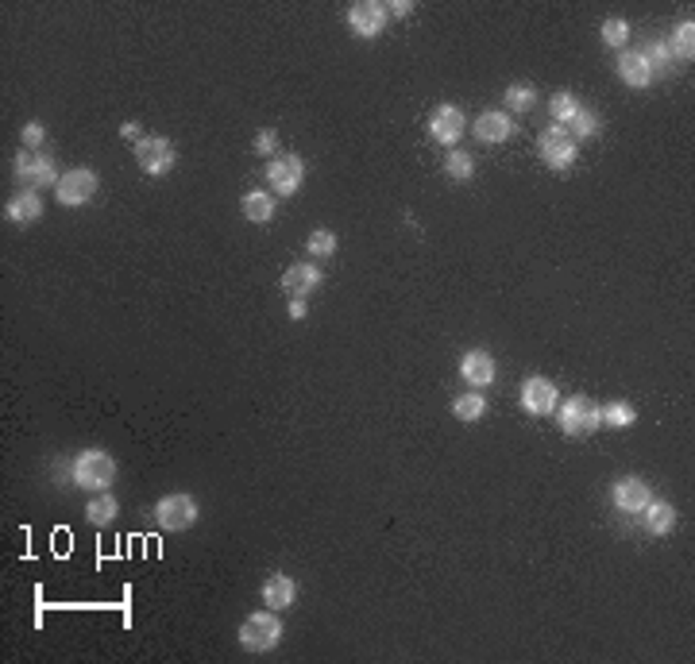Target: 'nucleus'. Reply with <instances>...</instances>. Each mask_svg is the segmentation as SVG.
I'll use <instances>...</instances> for the list:
<instances>
[{
  "label": "nucleus",
  "instance_id": "nucleus-1",
  "mask_svg": "<svg viewBox=\"0 0 695 664\" xmlns=\"http://www.w3.org/2000/svg\"><path fill=\"white\" fill-rule=\"evenodd\" d=\"M70 475H74V487H82L89 494L109 491L112 479H116V460L109 452H101V448H85L82 456H74Z\"/></svg>",
  "mask_w": 695,
  "mask_h": 664
},
{
  "label": "nucleus",
  "instance_id": "nucleus-2",
  "mask_svg": "<svg viewBox=\"0 0 695 664\" xmlns=\"http://www.w3.org/2000/svg\"><path fill=\"white\" fill-rule=\"evenodd\" d=\"M282 642V618L278 610H255L240 622V645L248 649V653H267V649H275Z\"/></svg>",
  "mask_w": 695,
  "mask_h": 664
},
{
  "label": "nucleus",
  "instance_id": "nucleus-3",
  "mask_svg": "<svg viewBox=\"0 0 695 664\" xmlns=\"http://www.w3.org/2000/svg\"><path fill=\"white\" fill-rule=\"evenodd\" d=\"M557 425H560V433H564V437H591V433H595V429L603 425V421H599V406H595V398H587V394H572V398L560 406Z\"/></svg>",
  "mask_w": 695,
  "mask_h": 664
},
{
  "label": "nucleus",
  "instance_id": "nucleus-4",
  "mask_svg": "<svg viewBox=\"0 0 695 664\" xmlns=\"http://www.w3.org/2000/svg\"><path fill=\"white\" fill-rule=\"evenodd\" d=\"M154 522H159L166 533H182L198 522V499L186 491H174V494H163L159 506H154Z\"/></svg>",
  "mask_w": 695,
  "mask_h": 664
},
{
  "label": "nucleus",
  "instance_id": "nucleus-5",
  "mask_svg": "<svg viewBox=\"0 0 695 664\" xmlns=\"http://www.w3.org/2000/svg\"><path fill=\"white\" fill-rule=\"evenodd\" d=\"M537 155L545 159V166H552V171H568V166L576 163V155H579V143L568 136V128L552 124L537 136Z\"/></svg>",
  "mask_w": 695,
  "mask_h": 664
},
{
  "label": "nucleus",
  "instance_id": "nucleus-6",
  "mask_svg": "<svg viewBox=\"0 0 695 664\" xmlns=\"http://www.w3.org/2000/svg\"><path fill=\"white\" fill-rule=\"evenodd\" d=\"M12 174H16V181H23L28 190H31V186H58V178H62L50 155H43V151H28V147L16 155V163H12Z\"/></svg>",
  "mask_w": 695,
  "mask_h": 664
},
{
  "label": "nucleus",
  "instance_id": "nucleus-7",
  "mask_svg": "<svg viewBox=\"0 0 695 664\" xmlns=\"http://www.w3.org/2000/svg\"><path fill=\"white\" fill-rule=\"evenodd\" d=\"M132 151H136L139 171L154 174V178H163L174 166V159H178L174 147H171V139H163V136H144L139 143H132Z\"/></svg>",
  "mask_w": 695,
  "mask_h": 664
},
{
  "label": "nucleus",
  "instance_id": "nucleus-8",
  "mask_svg": "<svg viewBox=\"0 0 695 664\" xmlns=\"http://www.w3.org/2000/svg\"><path fill=\"white\" fill-rule=\"evenodd\" d=\"M97 186H101V181H97V174L89 171V166H74L70 174H62V178H58L55 193H58V201H62V205H70V209H74V205L93 201V198H97Z\"/></svg>",
  "mask_w": 695,
  "mask_h": 664
},
{
  "label": "nucleus",
  "instance_id": "nucleus-9",
  "mask_svg": "<svg viewBox=\"0 0 695 664\" xmlns=\"http://www.w3.org/2000/svg\"><path fill=\"white\" fill-rule=\"evenodd\" d=\"M302 178H305V163L298 159V155H278V159L267 163V181H270V190H275L278 198L298 193Z\"/></svg>",
  "mask_w": 695,
  "mask_h": 664
},
{
  "label": "nucleus",
  "instance_id": "nucleus-10",
  "mask_svg": "<svg viewBox=\"0 0 695 664\" xmlns=\"http://www.w3.org/2000/svg\"><path fill=\"white\" fill-rule=\"evenodd\" d=\"M522 410L525 413H533V418H545V413L557 410V398H560V390L552 379H545V375H533V379H525L522 383Z\"/></svg>",
  "mask_w": 695,
  "mask_h": 664
},
{
  "label": "nucleus",
  "instance_id": "nucleus-11",
  "mask_svg": "<svg viewBox=\"0 0 695 664\" xmlns=\"http://www.w3.org/2000/svg\"><path fill=\"white\" fill-rule=\"evenodd\" d=\"M348 28L359 39H375L386 28V4H379V0H356L352 12H348Z\"/></svg>",
  "mask_w": 695,
  "mask_h": 664
},
{
  "label": "nucleus",
  "instance_id": "nucleus-12",
  "mask_svg": "<svg viewBox=\"0 0 695 664\" xmlns=\"http://www.w3.org/2000/svg\"><path fill=\"white\" fill-rule=\"evenodd\" d=\"M463 132H468V120H463V112L456 105H441L429 116V136L436 143H444V147H456Z\"/></svg>",
  "mask_w": 695,
  "mask_h": 664
},
{
  "label": "nucleus",
  "instance_id": "nucleus-13",
  "mask_svg": "<svg viewBox=\"0 0 695 664\" xmlns=\"http://www.w3.org/2000/svg\"><path fill=\"white\" fill-rule=\"evenodd\" d=\"M611 499H614V506L622 514H641V510H646V502L653 499V491H649V483L641 475H626V479H618V483L611 487Z\"/></svg>",
  "mask_w": 695,
  "mask_h": 664
},
{
  "label": "nucleus",
  "instance_id": "nucleus-14",
  "mask_svg": "<svg viewBox=\"0 0 695 664\" xmlns=\"http://www.w3.org/2000/svg\"><path fill=\"white\" fill-rule=\"evenodd\" d=\"M471 132H475V139H479V143H502V139H510L514 120L506 112H498V109H487V112L475 116Z\"/></svg>",
  "mask_w": 695,
  "mask_h": 664
},
{
  "label": "nucleus",
  "instance_id": "nucleus-15",
  "mask_svg": "<svg viewBox=\"0 0 695 664\" xmlns=\"http://www.w3.org/2000/svg\"><path fill=\"white\" fill-rule=\"evenodd\" d=\"M321 286V270L313 263H294L286 267V275H282V290L290 297H309Z\"/></svg>",
  "mask_w": 695,
  "mask_h": 664
},
{
  "label": "nucleus",
  "instance_id": "nucleus-16",
  "mask_svg": "<svg viewBox=\"0 0 695 664\" xmlns=\"http://www.w3.org/2000/svg\"><path fill=\"white\" fill-rule=\"evenodd\" d=\"M294 598H298V583L290 576H282V571H275V576L263 583V606L267 610H290Z\"/></svg>",
  "mask_w": 695,
  "mask_h": 664
},
{
  "label": "nucleus",
  "instance_id": "nucleus-17",
  "mask_svg": "<svg viewBox=\"0 0 695 664\" xmlns=\"http://www.w3.org/2000/svg\"><path fill=\"white\" fill-rule=\"evenodd\" d=\"M460 375L471 386H491L495 383V359H491V351H468V356L460 359Z\"/></svg>",
  "mask_w": 695,
  "mask_h": 664
},
{
  "label": "nucleus",
  "instance_id": "nucleus-18",
  "mask_svg": "<svg viewBox=\"0 0 695 664\" xmlns=\"http://www.w3.org/2000/svg\"><path fill=\"white\" fill-rule=\"evenodd\" d=\"M4 217L12 220V225H31V220L43 217V198H39L35 190H23V193H16V198L8 201Z\"/></svg>",
  "mask_w": 695,
  "mask_h": 664
},
{
  "label": "nucleus",
  "instance_id": "nucleus-19",
  "mask_svg": "<svg viewBox=\"0 0 695 664\" xmlns=\"http://www.w3.org/2000/svg\"><path fill=\"white\" fill-rule=\"evenodd\" d=\"M641 514H646V518H641V526H646V533H653V537H664V533L676 526V506L673 502H661V499L653 502L649 499Z\"/></svg>",
  "mask_w": 695,
  "mask_h": 664
},
{
  "label": "nucleus",
  "instance_id": "nucleus-20",
  "mask_svg": "<svg viewBox=\"0 0 695 664\" xmlns=\"http://www.w3.org/2000/svg\"><path fill=\"white\" fill-rule=\"evenodd\" d=\"M618 77H622L629 89H649L653 85V70H649V62L641 58V50H638V55H622V58H618Z\"/></svg>",
  "mask_w": 695,
  "mask_h": 664
},
{
  "label": "nucleus",
  "instance_id": "nucleus-21",
  "mask_svg": "<svg viewBox=\"0 0 695 664\" xmlns=\"http://www.w3.org/2000/svg\"><path fill=\"white\" fill-rule=\"evenodd\" d=\"M240 213L251 220V225H267L270 217H275V198L263 190H251V193H243L240 198Z\"/></svg>",
  "mask_w": 695,
  "mask_h": 664
},
{
  "label": "nucleus",
  "instance_id": "nucleus-22",
  "mask_svg": "<svg viewBox=\"0 0 695 664\" xmlns=\"http://www.w3.org/2000/svg\"><path fill=\"white\" fill-rule=\"evenodd\" d=\"M116 514H120V502H116L109 491H97L93 499H89V506H85V522L89 526H109Z\"/></svg>",
  "mask_w": 695,
  "mask_h": 664
},
{
  "label": "nucleus",
  "instance_id": "nucleus-23",
  "mask_svg": "<svg viewBox=\"0 0 695 664\" xmlns=\"http://www.w3.org/2000/svg\"><path fill=\"white\" fill-rule=\"evenodd\" d=\"M599 421L607 425V429H629L638 421V410L629 406V402H607V406H599Z\"/></svg>",
  "mask_w": 695,
  "mask_h": 664
},
{
  "label": "nucleus",
  "instance_id": "nucleus-24",
  "mask_svg": "<svg viewBox=\"0 0 695 664\" xmlns=\"http://www.w3.org/2000/svg\"><path fill=\"white\" fill-rule=\"evenodd\" d=\"M668 55L673 58H695V23L691 20H680L676 23V31H673V39H668Z\"/></svg>",
  "mask_w": 695,
  "mask_h": 664
},
{
  "label": "nucleus",
  "instance_id": "nucleus-25",
  "mask_svg": "<svg viewBox=\"0 0 695 664\" xmlns=\"http://www.w3.org/2000/svg\"><path fill=\"white\" fill-rule=\"evenodd\" d=\"M453 413H456V421H463V425H475L487 413V398L483 394H456V402H453Z\"/></svg>",
  "mask_w": 695,
  "mask_h": 664
},
{
  "label": "nucleus",
  "instance_id": "nucleus-26",
  "mask_svg": "<svg viewBox=\"0 0 695 664\" xmlns=\"http://www.w3.org/2000/svg\"><path fill=\"white\" fill-rule=\"evenodd\" d=\"M444 174L453 178V181H471V174H475V159L468 151H460V147H453L444 155Z\"/></svg>",
  "mask_w": 695,
  "mask_h": 664
},
{
  "label": "nucleus",
  "instance_id": "nucleus-27",
  "mask_svg": "<svg viewBox=\"0 0 695 664\" xmlns=\"http://www.w3.org/2000/svg\"><path fill=\"white\" fill-rule=\"evenodd\" d=\"M599 128H603V120H599V116L595 112H591V109H584V105H579V112L572 116V124H568V136L579 143V139H587V136H595L599 132Z\"/></svg>",
  "mask_w": 695,
  "mask_h": 664
},
{
  "label": "nucleus",
  "instance_id": "nucleus-28",
  "mask_svg": "<svg viewBox=\"0 0 695 664\" xmlns=\"http://www.w3.org/2000/svg\"><path fill=\"white\" fill-rule=\"evenodd\" d=\"M549 112H552V120H557L560 128H568L572 124V116L579 112V101L572 97V93H557L549 101Z\"/></svg>",
  "mask_w": 695,
  "mask_h": 664
},
{
  "label": "nucleus",
  "instance_id": "nucleus-29",
  "mask_svg": "<svg viewBox=\"0 0 695 664\" xmlns=\"http://www.w3.org/2000/svg\"><path fill=\"white\" fill-rule=\"evenodd\" d=\"M537 101V89L533 85H510L506 89V109L510 112H530Z\"/></svg>",
  "mask_w": 695,
  "mask_h": 664
},
{
  "label": "nucleus",
  "instance_id": "nucleus-30",
  "mask_svg": "<svg viewBox=\"0 0 695 664\" xmlns=\"http://www.w3.org/2000/svg\"><path fill=\"white\" fill-rule=\"evenodd\" d=\"M599 35H603V43H607V47H626L629 23H626V20H607V23L599 28Z\"/></svg>",
  "mask_w": 695,
  "mask_h": 664
},
{
  "label": "nucleus",
  "instance_id": "nucleus-31",
  "mask_svg": "<svg viewBox=\"0 0 695 664\" xmlns=\"http://www.w3.org/2000/svg\"><path fill=\"white\" fill-rule=\"evenodd\" d=\"M305 247H309V255H332V252H337V236H332L329 228H317Z\"/></svg>",
  "mask_w": 695,
  "mask_h": 664
},
{
  "label": "nucleus",
  "instance_id": "nucleus-32",
  "mask_svg": "<svg viewBox=\"0 0 695 664\" xmlns=\"http://www.w3.org/2000/svg\"><path fill=\"white\" fill-rule=\"evenodd\" d=\"M641 58L649 62V70H656V66H664V62L673 58V55H668V47H664V43H649L646 50H641Z\"/></svg>",
  "mask_w": 695,
  "mask_h": 664
},
{
  "label": "nucleus",
  "instance_id": "nucleus-33",
  "mask_svg": "<svg viewBox=\"0 0 695 664\" xmlns=\"http://www.w3.org/2000/svg\"><path fill=\"white\" fill-rule=\"evenodd\" d=\"M275 147H278V132L275 128H263V132L255 136V155H275Z\"/></svg>",
  "mask_w": 695,
  "mask_h": 664
},
{
  "label": "nucleus",
  "instance_id": "nucleus-34",
  "mask_svg": "<svg viewBox=\"0 0 695 664\" xmlns=\"http://www.w3.org/2000/svg\"><path fill=\"white\" fill-rule=\"evenodd\" d=\"M23 147H28V151H39V143H43L47 139V132H43V124H23Z\"/></svg>",
  "mask_w": 695,
  "mask_h": 664
},
{
  "label": "nucleus",
  "instance_id": "nucleus-35",
  "mask_svg": "<svg viewBox=\"0 0 695 664\" xmlns=\"http://www.w3.org/2000/svg\"><path fill=\"white\" fill-rule=\"evenodd\" d=\"M409 12H414L409 0H391V4H386V16H409Z\"/></svg>",
  "mask_w": 695,
  "mask_h": 664
},
{
  "label": "nucleus",
  "instance_id": "nucleus-36",
  "mask_svg": "<svg viewBox=\"0 0 695 664\" xmlns=\"http://www.w3.org/2000/svg\"><path fill=\"white\" fill-rule=\"evenodd\" d=\"M309 314V305H305V297H290V317L294 321H302Z\"/></svg>",
  "mask_w": 695,
  "mask_h": 664
},
{
  "label": "nucleus",
  "instance_id": "nucleus-37",
  "mask_svg": "<svg viewBox=\"0 0 695 664\" xmlns=\"http://www.w3.org/2000/svg\"><path fill=\"white\" fill-rule=\"evenodd\" d=\"M120 136H124V139H132V143L144 139V132H139V124H136V120H132V124H124V128H120Z\"/></svg>",
  "mask_w": 695,
  "mask_h": 664
}]
</instances>
